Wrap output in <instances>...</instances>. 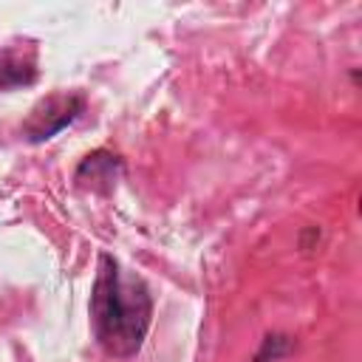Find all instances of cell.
<instances>
[{"label":"cell","mask_w":362,"mask_h":362,"mask_svg":"<svg viewBox=\"0 0 362 362\" xmlns=\"http://www.w3.org/2000/svg\"><path fill=\"white\" fill-rule=\"evenodd\" d=\"M88 314L96 345L110 359H133L153 328L156 300L141 274L124 269L116 255L99 252Z\"/></svg>","instance_id":"obj_1"},{"label":"cell","mask_w":362,"mask_h":362,"mask_svg":"<svg viewBox=\"0 0 362 362\" xmlns=\"http://www.w3.org/2000/svg\"><path fill=\"white\" fill-rule=\"evenodd\" d=\"M88 110V96L82 90H51L31 105L25 119L20 122V139L25 144H45L57 139L62 130L76 124Z\"/></svg>","instance_id":"obj_2"},{"label":"cell","mask_w":362,"mask_h":362,"mask_svg":"<svg viewBox=\"0 0 362 362\" xmlns=\"http://www.w3.org/2000/svg\"><path fill=\"white\" fill-rule=\"evenodd\" d=\"M124 173H127V164L119 153H113L107 147H96L79 158L71 181H74V189H79V192L110 198L116 192L119 181L124 178Z\"/></svg>","instance_id":"obj_3"},{"label":"cell","mask_w":362,"mask_h":362,"mask_svg":"<svg viewBox=\"0 0 362 362\" xmlns=\"http://www.w3.org/2000/svg\"><path fill=\"white\" fill-rule=\"evenodd\" d=\"M40 79V51L34 42L0 45V93L23 90Z\"/></svg>","instance_id":"obj_4"},{"label":"cell","mask_w":362,"mask_h":362,"mask_svg":"<svg viewBox=\"0 0 362 362\" xmlns=\"http://www.w3.org/2000/svg\"><path fill=\"white\" fill-rule=\"evenodd\" d=\"M300 348V339L288 331H266L252 354V362H286Z\"/></svg>","instance_id":"obj_5"},{"label":"cell","mask_w":362,"mask_h":362,"mask_svg":"<svg viewBox=\"0 0 362 362\" xmlns=\"http://www.w3.org/2000/svg\"><path fill=\"white\" fill-rule=\"evenodd\" d=\"M320 240H322V229L311 223V226H305V229L300 232V238H297V246H300V249L308 255V252H314V249L320 246Z\"/></svg>","instance_id":"obj_6"}]
</instances>
